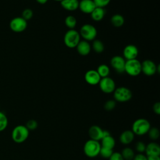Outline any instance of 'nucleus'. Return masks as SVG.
Returning <instances> with one entry per match:
<instances>
[{"label": "nucleus", "mask_w": 160, "mask_h": 160, "mask_svg": "<svg viewBox=\"0 0 160 160\" xmlns=\"http://www.w3.org/2000/svg\"><path fill=\"white\" fill-rule=\"evenodd\" d=\"M124 72L131 76H137L141 72V62L137 59L126 60Z\"/></svg>", "instance_id": "obj_6"}, {"label": "nucleus", "mask_w": 160, "mask_h": 160, "mask_svg": "<svg viewBox=\"0 0 160 160\" xmlns=\"http://www.w3.org/2000/svg\"><path fill=\"white\" fill-rule=\"evenodd\" d=\"M141 72L148 76H151L159 72V66L156 65L151 60L146 59L141 62Z\"/></svg>", "instance_id": "obj_8"}, {"label": "nucleus", "mask_w": 160, "mask_h": 160, "mask_svg": "<svg viewBox=\"0 0 160 160\" xmlns=\"http://www.w3.org/2000/svg\"><path fill=\"white\" fill-rule=\"evenodd\" d=\"M54 1H59V2H61L62 0H54Z\"/></svg>", "instance_id": "obj_40"}, {"label": "nucleus", "mask_w": 160, "mask_h": 160, "mask_svg": "<svg viewBox=\"0 0 160 160\" xmlns=\"http://www.w3.org/2000/svg\"><path fill=\"white\" fill-rule=\"evenodd\" d=\"M91 18L95 21H101L105 15V10L102 8L96 7L95 9L90 14Z\"/></svg>", "instance_id": "obj_21"}, {"label": "nucleus", "mask_w": 160, "mask_h": 160, "mask_svg": "<svg viewBox=\"0 0 160 160\" xmlns=\"http://www.w3.org/2000/svg\"><path fill=\"white\" fill-rule=\"evenodd\" d=\"M111 22L113 26L116 28H120L124 24V18L122 15L116 14L111 17Z\"/></svg>", "instance_id": "obj_22"}, {"label": "nucleus", "mask_w": 160, "mask_h": 160, "mask_svg": "<svg viewBox=\"0 0 160 160\" xmlns=\"http://www.w3.org/2000/svg\"><path fill=\"white\" fill-rule=\"evenodd\" d=\"M126 60L121 56H113L110 61L112 68L118 73H122L124 72Z\"/></svg>", "instance_id": "obj_11"}, {"label": "nucleus", "mask_w": 160, "mask_h": 160, "mask_svg": "<svg viewBox=\"0 0 160 160\" xmlns=\"http://www.w3.org/2000/svg\"><path fill=\"white\" fill-rule=\"evenodd\" d=\"M8 126V119L7 116L0 111V132L4 131Z\"/></svg>", "instance_id": "obj_28"}, {"label": "nucleus", "mask_w": 160, "mask_h": 160, "mask_svg": "<svg viewBox=\"0 0 160 160\" xmlns=\"http://www.w3.org/2000/svg\"><path fill=\"white\" fill-rule=\"evenodd\" d=\"M132 160H148L147 156L143 153H138L135 154Z\"/></svg>", "instance_id": "obj_36"}, {"label": "nucleus", "mask_w": 160, "mask_h": 160, "mask_svg": "<svg viewBox=\"0 0 160 160\" xmlns=\"http://www.w3.org/2000/svg\"><path fill=\"white\" fill-rule=\"evenodd\" d=\"M60 4L63 9L69 11H75L79 7L78 0H62Z\"/></svg>", "instance_id": "obj_19"}, {"label": "nucleus", "mask_w": 160, "mask_h": 160, "mask_svg": "<svg viewBox=\"0 0 160 160\" xmlns=\"http://www.w3.org/2000/svg\"><path fill=\"white\" fill-rule=\"evenodd\" d=\"M146 155L148 156H159L160 146L155 141H152L146 144L145 152Z\"/></svg>", "instance_id": "obj_16"}, {"label": "nucleus", "mask_w": 160, "mask_h": 160, "mask_svg": "<svg viewBox=\"0 0 160 160\" xmlns=\"http://www.w3.org/2000/svg\"><path fill=\"white\" fill-rule=\"evenodd\" d=\"M151 128V123L148 119L145 118H139L133 122L131 131L134 135L142 136L148 133Z\"/></svg>", "instance_id": "obj_1"}, {"label": "nucleus", "mask_w": 160, "mask_h": 160, "mask_svg": "<svg viewBox=\"0 0 160 160\" xmlns=\"http://www.w3.org/2000/svg\"><path fill=\"white\" fill-rule=\"evenodd\" d=\"M10 28L16 32H21L24 31L28 26L27 21L22 17H16L12 19L10 22Z\"/></svg>", "instance_id": "obj_10"}, {"label": "nucleus", "mask_w": 160, "mask_h": 160, "mask_svg": "<svg viewBox=\"0 0 160 160\" xmlns=\"http://www.w3.org/2000/svg\"><path fill=\"white\" fill-rule=\"evenodd\" d=\"M147 134L148 135L149 138L150 139H151L152 141H156V140L158 139L159 138V136H160L159 130L156 127L151 128Z\"/></svg>", "instance_id": "obj_27"}, {"label": "nucleus", "mask_w": 160, "mask_h": 160, "mask_svg": "<svg viewBox=\"0 0 160 160\" xmlns=\"http://www.w3.org/2000/svg\"><path fill=\"white\" fill-rule=\"evenodd\" d=\"M113 152V149L104 148L101 146L100 152H99V155L105 159H109V157L111 156V154Z\"/></svg>", "instance_id": "obj_29"}, {"label": "nucleus", "mask_w": 160, "mask_h": 160, "mask_svg": "<svg viewBox=\"0 0 160 160\" xmlns=\"http://www.w3.org/2000/svg\"><path fill=\"white\" fill-rule=\"evenodd\" d=\"M26 127L28 128V129L30 131H34L35 130L38 126V122L34 119H30L28 120L26 124Z\"/></svg>", "instance_id": "obj_31"}, {"label": "nucleus", "mask_w": 160, "mask_h": 160, "mask_svg": "<svg viewBox=\"0 0 160 160\" xmlns=\"http://www.w3.org/2000/svg\"><path fill=\"white\" fill-rule=\"evenodd\" d=\"M96 71L101 78L108 77L110 72V69L109 66L104 64H100L98 67V69Z\"/></svg>", "instance_id": "obj_24"}, {"label": "nucleus", "mask_w": 160, "mask_h": 160, "mask_svg": "<svg viewBox=\"0 0 160 160\" xmlns=\"http://www.w3.org/2000/svg\"><path fill=\"white\" fill-rule=\"evenodd\" d=\"M92 1H94L96 7H99L102 8L108 6L111 1V0H92Z\"/></svg>", "instance_id": "obj_34"}, {"label": "nucleus", "mask_w": 160, "mask_h": 160, "mask_svg": "<svg viewBox=\"0 0 160 160\" xmlns=\"http://www.w3.org/2000/svg\"><path fill=\"white\" fill-rule=\"evenodd\" d=\"M121 154L124 160H132L135 155L134 150L129 147L124 148L122 149Z\"/></svg>", "instance_id": "obj_23"}, {"label": "nucleus", "mask_w": 160, "mask_h": 160, "mask_svg": "<svg viewBox=\"0 0 160 160\" xmlns=\"http://www.w3.org/2000/svg\"><path fill=\"white\" fill-rule=\"evenodd\" d=\"M80 34L74 29H69L64 34V43L69 48H76L77 44L80 41Z\"/></svg>", "instance_id": "obj_5"}, {"label": "nucleus", "mask_w": 160, "mask_h": 160, "mask_svg": "<svg viewBox=\"0 0 160 160\" xmlns=\"http://www.w3.org/2000/svg\"><path fill=\"white\" fill-rule=\"evenodd\" d=\"M148 160H160L159 156H148Z\"/></svg>", "instance_id": "obj_38"}, {"label": "nucleus", "mask_w": 160, "mask_h": 160, "mask_svg": "<svg viewBox=\"0 0 160 160\" xmlns=\"http://www.w3.org/2000/svg\"><path fill=\"white\" fill-rule=\"evenodd\" d=\"M101 145L99 141L89 139L84 144L83 151L84 154L90 158H94L99 155Z\"/></svg>", "instance_id": "obj_2"}, {"label": "nucleus", "mask_w": 160, "mask_h": 160, "mask_svg": "<svg viewBox=\"0 0 160 160\" xmlns=\"http://www.w3.org/2000/svg\"><path fill=\"white\" fill-rule=\"evenodd\" d=\"M122 54L125 60L136 59L138 55V49L135 45L128 44L124 47Z\"/></svg>", "instance_id": "obj_12"}, {"label": "nucleus", "mask_w": 160, "mask_h": 160, "mask_svg": "<svg viewBox=\"0 0 160 160\" xmlns=\"http://www.w3.org/2000/svg\"><path fill=\"white\" fill-rule=\"evenodd\" d=\"M39 4H46L48 0H36Z\"/></svg>", "instance_id": "obj_39"}, {"label": "nucleus", "mask_w": 160, "mask_h": 160, "mask_svg": "<svg viewBox=\"0 0 160 160\" xmlns=\"http://www.w3.org/2000/svg\"><path fill=\"white\" fill-rule=\"evenodd\" d=\"M29 135V131L25 125H18L15 126L11 132V138L14 142L18 144L22 143L27 140Z\"/></svg>", "instance_id": "obj_3"}, {"label": "nucleus", "mask_w": 160, "mask_h": 160, "mask_svg": "<svg viewBox=\"0 0 160 160\" xmlns=\"http://www.w3.org/2000/svg\"><path fill=\"white\" fill-rule=\"evenodd\" d=\"M152 110L157 115L160 114V102H156L153 104Z\"/></svg>", "instance_id": "obj_37"}, {"label": "nucleus", "mask_w": 160, "mask_h": 160, "mask_svg": "<svg viewBox=\"0 0 160 160\" xmlns=\"http://www.w3.org/2000/svg\"><path fill=\"white\" fill-rule=\"evenodd\" d=\"M101 78L98 73L96 70L90 69L84 75V79L86 82L92 86L98 84Z\"/></svg>", "instance_id": "obj_13"}, {"label": "nucleus", "mask_w": 160, "mask_h": 160, "mask_svg": "<svg viewBox=\"0 0 160 160\" xmlns=\"http://www.w3.org/2000/svg\"><path fill=\"white\" fill-rule=\"evenodd\" d=\"M88 134L91 139L99 141L103 137V129L98 125H92L88 130Z\"/></svg>", "instance_id": "obj_14"}, {"label": "nucleus", "mask_w": 160, "mask_h": 160, "mask_svg": "<svg viewBox=\"0 0 160 160\" xmlns=\"http://www.w3.org/2000/svg\"><path fill=\"white\" fill-rule=\"evenodd\" d=\"M98 84L101 91L106 94L112 93L116 89L114 81L109 76L101 78Z\"/></svg>", "instance_id": "obj_9"}, {"label": "nucleus", "mask_w": 160, "mask_h": 160, "mask_svg": "<svg viewBox=\"0 0 160 160\" xmlns=\"http://www.w3.org/2000/svg\"><path fill=\"white\" fill-rule=\"evenodd\" d=\"M33 16V12L31 9H26L22 13V18L26 21L31 19Z\"/></svg>", "instance_id": "obj_33"}, {"label": "nucleus", "mask_w": 160, "mask_h": 160, "mask_svg": "<svg viewBox=\"0 0 160 160\" xmlns=\"http://www.w3.org/2000/svg\"><path fill=\"white\" fill-rule=\"evenodd\" d=\"M135 135L131 130H125L121 132L119 136V140L120 142L124 145H128L131 144L134 139Z\"/></svg>", "instance_id": "obj_17"}, {"label": "nucleus", "mask_w": 160, "mask_h": 160, "mask_svg": "<svg viewBox=\"0 0 160 160\" xmlns=\"http://www.w3.org/2000/svg\"><path fill=\"white\" fill-rule=\"evenodd\" d=\"M146 144L142 141H138L135 144V149L138 153H144L145 152Z\"/></svg>", "instance_id": "obj_32"}, {"label": "nucleus", "mask_w": 160, "mask_h": 160, "mask_svg": "<svg viewBox=\"0 0 160 160\" xmlns=\"http://www.w3.org/2000/svg\"><path fill=\"white\" fill-rule=\"evenodd\" d=\"M109 160H124L119 152H113L108 159Z\"/></svg>", "instance_id": "obj_35"}, {"label": "nucleus", "mask_w": 160, "mask_h": 160, "mask_svg": "<svg viewBox=\"0 0 160 160\" xmlns=\"http://www.w3.org/2000/svg\"><path fill=\"white\" fill-rule=\"evenodd\" d=\"M76 48L78 52L81 56L88 55L91 49V46L90 44L88 42V41H86L85 40L80 41Z\"/></svg>", "instance_id": "obj_18"}, {"label": "nucleus", "mask_w": 160, "mask_h": 160, "mask_svg": "<svg viewBox=\"0 0 160 160\" xmlns=\"http://www.w3.org/2000/svg\"><path fill=\"white\" fill-rule=\"evenodd\" d=\"M112 93L114 100L119 102H128L131 100L132 96L131 91L129 88L124 86L116 88Z\"/></svg>", "instance_id": "obj_4"}, {"label": "nucleus", "mask_w": 160, "mask_h": 160, "mask_svg": "<svg viewBox=\"0 0 160 160\" xmlns=\"http://www.w3.org/2000/svg\"><path fill=\"white\" fill-rule=\"evenodd\" d=\"M64 23L69 29H73L77 24V20L74 16L69 15L66 17Z\"/></svg>", "instance_id": "obj_25"}, {"label": "nucleus", "mask_w": 160, "mask_h": 160, "mask_svg": "<svg viewBox=\"0 0 160 160\" xmlns=\"http://www.w3.org/2000/svg\"><path fill=\"white\" fill-rule=\"evenodd\" d=\"M96 5L92 0H81L79 1L78 8L84 14H91L95 9Z\"/></svg>", "instance_id": "obj_15"}, {"label": "nucleus", "mask_w": 160, "mask_h": 160, "mask_svg": "<svg viewBox=\"0 0 160 160\" xmlns=\"http://www.w3.org/2000/svg\"><path fill=\"white\" fill-rule=\"evenodd\" d=\"M116 106V101L114 99L108 100L104 104V108L107 111H111L113 110Z\"/></svg>", "instance_id": "obj_30"}, {"label": "nucleus", "mask_w": 160, "mask_h": 160, "mask_svg": "<svg viewBox=\"0 0 160 160\" xmlns=\"http://www.w3.org/2000/svg\"><path fill=\"white\" fill-rule=\"evenodd\" d=\"M97 33L96 28L90 24H85L82 25L79 32L80 36L86 41L94 40L97 36Z\"/></svg>", "instance_id": "obj_7"}, {"label": "nucleus", "mask_w": 160, "mask_h": 160, "mask_svg": "<svg viewBox=\"0 0 160 160\" xmlns=\"http://www.w3.org/2000/svg\"><path fill=\"white\" fill-rule=\"evenodd\" d=\"M92 48L96 53H101L104 49V46L101 41L94 39L92 42Z\"/></svg>", "instance_id": "obj_26"}, {"label": "nucleus", "mask_w": 160, "mask_h": 160, "mask_svg": "<svg viewBox=\"0 0 160 160\" xmlns=\"http://www.w3.org/2000/svg\"><path fill=\"white\" fill-rule=\"evenodd\" d=\"M101 145L102 147L113 149L116 145V141L111 135H109L101 139Z\"/></svg>", "instance_id": "obj_20"}]
</instances>
